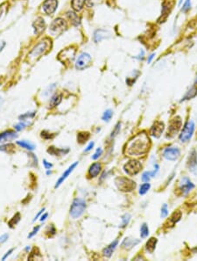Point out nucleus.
Segmentation results:
<instances>
[{
  "label": "nucleus",
  "mask_w": 197,
  "mask_h": 261,
  "mask_svg": "<svg viewBox=\"0 0 197 261\" xmlns=\"http://www.w3.org/2000/svg\"><path fill=\"white\" fill-rule=\"evenodd\" d=\"M150 147V139L145 132L138 134L129 141L124 148V153L130 157H139L147 152Z\"/></svg>",
  "instance_id": "1"
},
{
  "label": "nucleus",
  "mask_w": 197,
  "mask_h": 261,
  "mask_svg": "<svg viewBox=\"0 0 197 261\" xmlns=\"http://www.w3.org/2000/svg\"><path fill=\"white\" fill-rule=\"evenodd\" d=\"M85 209H86L85 201L83 199H80V198H76V199H74L71 207H70L69 214L73 219H78L83 215Z\"/></svg>",
  "instance_id": "2"
},
{
  "label": "nucleus",
  "mask_w": 197,
  "mask_h": 261,
  "mask_svg": "<svg viewBox=\"0 0 197 261\" xmlns=\"http://www.w3.org/2000/svg\"><path fill=\"white\" fill-rule=\"evenodd\" d=\"M67 27H68L67 21L63 18H56L50 24L49 33L53 35H60L67 29Z\"/></svg>",
  "instance_id": "3"
},
{
  "label": "nucleus",
  "mask_w": 197,
  "mask_h": 261,
  "mask_svg": "<svg viewBox=\"0 0 197 261\" xmlns=\"http://www.w3.org/2000/svg\"><path fill=\"white\" fill-rule=\"evenodd\" d=\"M115 183L117 187L122 192H131L136 187V183L132 179L124 177L117 178L115 179Z\"/></svg>",
  "instance_id": "4"
},
{
  "label": "nucleus",
  "mask_w": 197,
  "mask_h": 261,
  "mask_svg": "<svg viewBox=\"0 0 197 261\" xmlns=\"http://www.w3.org/2000/svg\"><path fill=\"white\" fill-rule=\"evenodd\" d=\"M195 125L193 121H189L184 125L181 133L180 134V140L181 143H187L191 139L193 134L195 132Z\"/></svg>",
  "instance_id": "5"
},
{
  "label": "nucleus",
  "mask_w": 197,
  "mask_h": 261,
  "mask_svg": "<svg viewBox=\"0 0 197 261\" xmlns=\"http://www.w3.org/2000/svg\"><path fill=\"white\" fill-rule=\"evenodd\" d=\"M91 61H92L91 55L87 52H83L82 54H80V55L75 61L74 67L78 70H83V69H87L90 65Z\"/></svg>",
  "instance_id": "6"
},
{
  "label": "nucleus",
  "mask_w": 197,
  "mask_h": 261,
  "mask_svg": "<svg viewBox=\"0 0 197 261\" xmlns=\"http://www.w3.org/2000/svg\"><path fill=\"white\" fill-rule=\"evenodd\" d=\"M48 47H49V45L47 41H45V40L39 41V43L35 45L34 49L30 51L28 56H30V58H33V59H37L46 53Z\"/></svg>",
  "instance_id": "7"
},
{
  "label": "nucleus",
  "mask_w": 197,
  "mask_h": 261,
  "mask_svg": "<svg viewBox=\"0 0 197 261\" xmlns=\"http://www.w3.org/2000/svg\"><path fill=\"white\" fill-rule=\"evenodd\" d=\"M142 169V164L138 160H131L123 165V171L129 176L137 175Z\"/></svg>",
  "instance_id": "8"
},
{
  "label": "nucleus",
  "mask_w": 197,
  "mask_h": 261,
  "mask_svg": "<svg viewBox=\"0 0 197 261\" xmlns=\"http://www.w3.org/2000/svg\"><path fill=\"white\" fill-rule=\"evenodd\" d=\"M180 156H181V150L178 147H172V146L168 147L163 151V157L170 161L177 160L180 158Z\"/></svg>",
  "instance_id": "9"
},
{
  "label": "nucleus",
  "mask_w": 197,
  "mask_h": 261,
  "mask_svg": "<svg viewBox=\"0 0 197 261\" xmlns=\"http://www.w3.org/2000/svg\"><path fill=\"white\" fill-rule=\"evenodd\" d=\"M41 7L47 15L54 14L58 8V0H45Z\"/></svg>",
  "instance_id": "10"
},
{
  "label": "nucleus",
  "mask_w": 197,
  "mask_h": 261,
  "mask_svg": "<svg viewBox=\"0 0 197 261\" xmlns=\"http://www.w3.org/2000/svg\"><path fill=\"white\" fill-rule=\"evenodd\" d=\"M181 124H182V122H181V120L180 117L172 119V121L170 122L169 127H168L167 137H173L179 132L180 128L181 127Z\"/></svg>",
  "instance_id": "11"
},
{
  "label": "nucleus",
  "mask_w": 197,
  "mask_h": 261,
  "mask_svg": "<svg viewBox=\"0 0 197 261\" xmlns=\"http://www.w3.org/2000/svg\"><path fill=\"white\" fill-rule=\"evenodd\" d=\"M187 167L191 173L197 175V153L195 149H193L188 157Z\"/></svg>",
  "instance_id": "12"
},
{
  "label": "nucleus",
  "mask_w": 197,
  "mask_h": 261,
  "mask_svg": "<svg viewBox=\"0 0 197 261\" xmlns=\"http://www.w3.org/2000/svg\"><path fill=\"white\" fill-rule=\"evenodd\" d=\"M195 188V185L187 177H183L180 181V190L183 192V194H187L188 192Z\"/></svg>",
  "instance_id": "13"
},
{
  "label": "nucleus",
  "mask_w": 197,
  "mask_h": 261,
  "mask_svg": "<svg viewBox=\"0 0 197 261\" xmlns=\"http://www.w3.org/2000/svg\"><path fill=\"white\" fill-rule=\"evenodd\" d=\"M33 28L34 35H39L44 32L46 28V22L42 17H38L33 23Z\"/></svg>",
  "instance_id": "14"
},
{
  "label": "nucleus",
  "mask_w": 197,
  "mask_h": 261,
  "mask_svg": "<svg viewBox=\"0 0 197 261\" xmlns=\"http://www.w3.org/2000/svg\"><path fill=\"white\" fill-rule=\"evenodd\" d=\"M164 127H165V126H164V123L161 122V121H157V122H155V123L153 125V127L151 128V130H150L151 135L155 138H159L161 135L163 131H164V128H165Z\"/></svg>",
  "instance_id": "15"
},
{
  "label": "nucleus",
  "mask_w": 197,
  "mask_h": 261,
  "mask_svg": "<svg viewBox=\"0 0 197 261\" xmlns=\"http://www.w3.org/2000/svg\"><path fill=\"white\" fill-rule=\"evenodd\" d=\"M110 35V33L104 29H97L95 31L93 35V40L96 43H98L104 39H108Z\"/></svg>",
  "instance_id": "16"
},
{
  "label": "nucleus",
  "mask_w": 197,
  "mask_h": 261,
  "mask_svg": "<svg viewBox=\"0 0 197 261\" xmlns=\"http://www.w3.org/2000/svg\"><path fill=\"white\" fill-rule=\"evenodd\" d=\"M78 164H79L78 162H74V164H71V165H70V166H69V167L67 169V171H66V172H65V173H63L62 175H61V177L59 179H58V181H57V182H56V184H55V186H54V187H55V188L59 187L60 186V185L62 184V183L64 182L65 179H66L67 178L69 177V175H70V173H71L72 172H73V171H74V169L76 167L77 165H78Z\"/></svg>",
  "instance_id": "17"
},
{
  "label": "nucleus",
  "mask_w": 197,
  "mask_h": 261,
  "mask_svg": "<svg viewBox=\"0 0 197 261\" xmlns=\"http://www.w3.org/2000/svg\"><path fill=\"white\" fill-rule=\"evenodd\" d=\"M66 15L68 17V19L70 20L71 24L74 26H79L81 25V18L78 14L74 12V11L69 10L66 12Z\"/></svg>",
  "instance_id": "18"
},
{
  "label": "nucleus",
  "mask_w": 197,
  "mask_h": 261,
  "mask_svg": "<svg viewBox=\"0 0 197 261\" xmlns=\"http://www.w3.org/2000/svg\"><path fill=\"white\" fill-rule=\"evenodd\" d=\"M140 243L139 239H136V238H132V237H126L123 239V243H122V247L126 249V250H130L134 246H136L137 244H138Z\"/></svg>",
  "instance_id": "19"
},
{
  "label": "nucleus",
  "mask_w": 197,
  "mask_h": 261,
  "mask_svg": "<svg viewBox=\"0 0 197 261\" xmlns=\"http://www.w3.org/2000/svg\"><path fill=\"white\" fill-rule=\"evenodd\" d=\"M17 137H18V135H17V133L15 131L8 130V131H5V132H3V133L0 134V143L11 141V140H13V139Z\"/></svg>",
  "instance_id": "20"
},
{
  "label": "nucleus",
  "mask_w": 197,
  "mask_h": 261,
  "mask_svg": "<svg viewBox=\"0 0 197 261\" xmlns=\"http://www.w3.org/2000/svg\"><path fill=\"white\" fill-rule=\"evenodd\" d=\"M101 170H102V165L99 163H94V164H92L89 166V172H88L89 178L96 177L99 173H101Z\"/></svg>",
  "instance_id": "21"
},
{
  "label": "nucleus",
  "mask_w": 197,
  "mask_h": 261,
  "mask_svg": "<svg viewBox=\"0 0 197 261\" xmlns=\"http://www.w3.org/2000/svg\"><path fill=\"white\" fill-rule=\"evenodd\" d=\"M118 239H116V240L112 242L111 244H110L108 246L106 247L104 251H103V253H104V256L107 257V258H110V257L111 256V255H112V253H113V251H115V249H116L117 246H118Z\"/></svg>",
  "instance_id": "22"
},
{
  "label": "nucleus",
  "mask_w": 197,
  "mask_h": 261,
  "mask_svg": "<svg viewBox=\"0 0 197 261\" xmlns=\"http://www.w3.org/2000/svg\"><path fill=\"white\" fill-rule=\"evenodd\" d=\"M61 100H62V94L57 93H54L52 96L51 99H50L49 107L51 108H53V107H55L59 106L60 102H61Z\"/></svg>",
  "instance_id": "23"
},
{
  "label": "nucleus",
  "mask_w": 197,
  "mask_h": 261,
  "mask_svg": "<svg viewBox=\"0 0 197 261\" xmlns=\"http://www.w3.org/2000/svg\"><path fill=\"white\" fill-rule=\"evenodd\" d=\"M86 0H71V6L74 12H80L83 10Z\"/></svg>",
  "instance_id": "24"
},
{
  "label": "nucleus",
  "mask_w": 197,
  "mask_h": 261,
  "mask_svg": "<svg viewBox=\"0 0 197 261\" xmlns=\"http://www.w3.org/2000/svg\"><path fill=\"white\" fill-rule=\"evenodd\" d=\"M196 95H197V87H195V86H193V87H191V88L187 91V93L184 95V97H183L182 99H181V102H183V101H186V100H188V99H193V98H195Z\"/></svg>",
  "instance_id": "25"
},
{
  "label": "nucleus",
  "mask_w": 197,
  "mask_h": 261,
  "mask_svg": "<svg viewBox=\"0 0 197 261\" xmlns=\"http://www.w3.org/2000/svg\"><path fill=\"white\" fill-rule=\"evenodd\" d=\"M69 149H56L54 148V147H49V149H47V152L50 153V154H52V155H54V156H58V155H66L67 153H69Z\"/></svg>",
  "instance_id": "26"
},
{
  "label": "nucleus",
  "mask_w": 197,
  "mask_h": 261,
  "mask_svg": "<svg viewBox=\"0 0 197 261\" xmlns=\"http://www.w3.org/2000/svg\"><path fill=\"white\" fill-rule=\"evenodd\" d=\"M157 238H154V237H152L150 238L149 240L146 243V250H147L150 253H153L155 248H156V244H157Z\"/></svg>",
  "instance_id": "27"
},
{
  "label": "nucleus",
  "mask_w": 197,
  "mask_h": 261,
  "mask_svg": "<svg viewBox=\"0 0 197 261\" xmlns=\"http://www.w3.org/2000/svg\"><path fill=\"white\" fill-rule=\"evenodd\" d=\"M17 144L20 145V147L26 149H28V150H34L35 149L34 144L30 143L28 141H18V142H17Z\"/></svg>",
  "instance_id": "28"
},
{
  "label": "nucleus",
  "mask_w": 197,
  "mask_h": 261,
  "mask_svg": "<svg viewBox=\"0 0 197 261\" xmlns=\"http://www.w3.org/2000/svg\"><path fill=\"white\" fill-rule=\"evenodd\" d=\"M89 136H90V135L88 132H80L77 135V142L81 144L85 143L89 140Z\"/></svg>",
  "instance_id": "29"
},
{
  "label": "nucleus",
  "mask_w": 197,
  "mask_h": 261,
  "mask_svg": "<svg viewBox=\"0 0 197 261\" xmlns=\"http://www.w3.org/2000/svg\"><path fill=\"white\" fill-rule=\"evenodd\" d=\"M20 221V213H16L14 216H13V217L11 219L10 221H9V222H8V225H9V227L10 228H14L18 223H19V222Z\"/></svg>",
  "instance_id": "30"
},
{
  "label": "nucleus",
  "mask_w": 197,
  "mask_h": 261,
  "mask_svg": "<svg viewBox=\"0 0 197 261\" xmlns=\"http://www.w3.org/2000/svg\"><path fill=\"white\" fill-rule=\"evenodd\" d=\"M113 116V111L111 109H107L106 111H104V113H103V116H102V120L104 121H110V119L112 118Z\"/></svg>",
  "instance_id": "31"
},
{
  "label": "nucleus",
  "mask_w": 197,
  "mask_h": 261,
  "mask_svg": "<svg viewBox=\"0 0 197 261\" xmlns=\"http://www.w3.org/2000/svg\"><path fill=\"white\" fill-rule=\"evenodd\" d=\"M148 235H149V228H148L147 224L144 222L140 227V236L142 238H146V237H147Z\"/></svg>",
  "instance_id": "32"
},
{
  "label": "nucleus",
  "mask_w": 197,
  "mask_h": 261,
  "mask_svg": "<svg viewBox=\"0 0 197 261\" xmlns=\"http://www.w3.org/2000/svg\"><path fill=\"white\" fill-rule=\"evenodd\" d=\"M56 88V84H50L49 86H47V88L45 89V91L43 92V95H44V97H46V98H48L51 94L53 93V92L54 91V89Z\"/></svg>",
  "instance_id": "33"
},
{
  "label": "nucleus",
  "mask_w": 197,
  "mask_h": 261,
  "mask_svg": "<svg viewBox=\"0 0 197 261\" xmlns=\"http://www.w3.org/2000/svg\"><path fill=\"white\" fill-rule=\"evenodd\" d=\"M0 150L5 151L6 153H11L14 151V145L13 144H5L0 146Z\"/></svg>",
  "instance_id": "34"
},
{
  "label": "nucleus",
  "mask_w": 197,
  "mask_h": 261,
  "mask_svg": "<svg viewBox=\"0 0 197 261\" xmlns=\"http://www.w3.org/2000/svg\"><path fill=\"white\" fill-rule=\"evenodd\" d=\"M121 219H122V222H121V224H120V227H121V228H125V227L129 224V222H130L131 215H129V214H124Z\"/></svg>",
  "instance_id": "35"
},
{
  "label": "nucleus",
  "mask_w": 197,
  "mask_h": 261,
  "mask_svg": "<svg viewBox=\"0 0 197 261\" xmlns=\"http://www.w3.org/2000/svg\"><path fill=\"white\" fill-rule=\"evenodd\" d=\"M150 188H151V185L148 182H146L143 185H141L139 187V194H141V195L146 194L149 191Z\"/></svg>",
  "instance_id": "36"
},
{
  "label": "nucleus",
  "mask_w": 197,
  "mask_h": 261,
  "mask_svg": "<svg viewBox=\"0 0 197 261\" xmlns=\"http://www.w3.org/2000/svg\"><path fill=\"white\" fill-rule=\"evenodd\" d=\"M35 116V112H27V113H24V114H21L20 115V121H27L31 118H34Z\"/></svg>",
  "instance_id": "37"
},
{
  "label": "nucleus",
  "mask_w": 197,
  "mask_h": 261,
  "mask_svg": "<svg viewBox=\"0 0 197 261\" xmlns=\"http://www.w3.org/2000/svg\"><path fill=\"white\" fill-rule=\"evenodd\" d=\"M192 7V5H191V0H185L184 4H183L182 7H181V11L183 12H187L188 11H190Z\"/></svg>",
  "instance_id": "38"
},
{
  "label": "nucleus",
  "mask_w": 197,
  "mask_h": 261,
  "mask_svg": "<svg viewBox=\"0 0 197 261\" xmlns=\"http://www.w3.org/2000/svg\"><path fill=\"white\" fill-rule=\"evenodd\" d=\"M29 124L30 123L28 122V121H27V122H25V121H21V122H20V123H18L15 125L14 128L17 131H21V130H23V129H24L26 126H28Z\"/></svg>",
  "instance_id": "39"
},
{
  "label": "nucleus",
  "mask_w": 197,
  "mask_h": 261,
  "mask_svg": "<svg viewBox=\"0 0 197 261\" xmlns=\"http://www.w3.org/2000/svg\"><path fill=\"white\" fill-rule=\"evenodd\" d=\"M181 212L177 211L173 213V215L171 217V221H172V223H176L181 220Z\"/></svg>",
  "instance_id": "40"
},
{
  "label": "nucleus",
  "mask_w": 197,
  "mask_h": 261,
  "mask_svg": "<svg viewBox=\"0 0 197 261\" xmlns=\"http://www.w3.org/2000/svg\"><path fill=\"white\" fill-rule=\"evenodd\" d=\"M151 178H152V176H151L150 172H145L142 174V180H143L144 182H149Z\"/></svg>",
  "instance_id": "41"
},
{
  "label": "nucleus",
  "mask_w": 197,
  "mask_h": 261,
  "mask_svg": "<svg viewBox=\"0 0 197 261\" xmlns=\"http://www.w3.org/2000/svg\"><path fill=\"white\" fill-rule=\"evenodd\" d=\"M168 215V205L167 204H164L161 207V214H160V216L164 218V217H167Z\"/></svg>",
  "instance_id": "42"
},
{
  "label": "nucleus",
  "mask_w": 197,
  "mask_h": 261,
  "mask_svg": "<svg viewBox=\"0 0 197 261\" xmlns=\"http://www.w3.org/2000/svg\"><path fill=\"white\" fill-rule=\"evenodd\" d=\"M120 128H121V124H120V122H118L117 125H116V127H115V128H114V130L112 131V133H111V135H110V137H115L117 135H118V133H119V131H120Z\"/></svg>",
  "instance_id": "43"
},
{
  "label": "nucleus",
  "mask_w": 197,
  "mask_h": 261,
  "mask_svg": "<svg viewBox=\"0 0 197 261\" xmlns=\"http://www.w3.org/2000/svg\"><path fill=\"white\" fill-rule=\"evenodd\" d=\"M55 135H52V134L48 133L47 131H42L41 132V137L44 138L46 140H48V139H52V138L54 137Z\"/></svg>",
  "instance_id": "44"
},
{
  "label": "nucleus",
  "mask_w": 197,
  "mask_h": 261,
  "mask_svg": "<svg viewBox=\"0 0 197 261\" xmlns=\"http://www.w3.org/2000/svg\"><path fill=\"white\" fill-rule=\"evenodd\" d=\"M103 154V149L101 148H98L97 149H96V151L95 152V154H94L93 156H92V159L93 160H96V159H98L100 157H101V155Z\"/></svg>",
  "instance_id": "45"
},
{
  "label": "nucleus",
  "mask_w": 197,
  "mask_h": 261,
  "mask_svg": "<svg viewBox=\"0 0 197 261\" xmlns=\"http://www.w3.org/2000/svg\"><path fill=\"white\" fill-rule=\"evenodd\" d=\"M39 229H40V226L34 227V229L33 230V231L31 232L29 235H28V238H31V237H33L34 235H36V234L38 233V231H39Z\"/></svg>",
  "instance_id": "46"
},
{
  "label": "nucleus",
  "mask_w": 197,
  "mask_h": 261,
  "mask_svg": "<svg viewBox=\"0 0 197 261\" xmlns=\"http://www.w3.org/2000/svg\"><path fill=\"white\" fill-rule=\"evenodd\" d=\"M8 238H9V235L8 234H3L2 236H0V244L5 243L8 240Z\"/></svg>",
  "instance_id": "47"
},
{
  "label": "nucleus",
  "mask_w": 197,
  "mask_h": 261,
  "mask_svg": "<svg viewBox=\"0 0 197 261\" xmlns=\"http://www.w3.org/2000/svg\"><path fill=\"white\" fill-rule=\"evenodd\" d=\"M135 58L139 60V61H143L144 58H145V51H144L143 50H140L139 54H138V55H136V56H135Z\"/></svg>",
  "instance_id": "48"
},
{
  "label": "nucleus",
  "mask_w": 197,
  "mask_h": 261,
  "mask_svg": "<svg viewBox=\"0 0 197 261\" xmlns=\"http://www.w3.org/2000/svg\"><path fill=\"white\" fill-rule=\"evenodd\" d=\"M43 164H44V167L45 169H47V170H50L51 168L53 167V164H51V163H48L46 159H44L43 160Z\"/></svg>",
  "instance_id": "49"
},
{
  "label": "nucleus",
  "mask_w": 197,
  "mask_h": 261,
  "mask_svg": "<svg viewBox=\"0 0 197 261\" xmlns=\"http://www.w3.org/2000/svg\"><path fill=\"white\" fill-rule=\"evenodd\" d=\"M14 251V249L12 248V249H11V250H9V251H7V252L5 253V255H4V257L2 258V260H5V259H7V258L10 256L11 253H12V251Z\"/></svg>",
  "instance_id": "50"
},
{
  "label": "nucleus",
  "mask_w": 197,
  "mask_h": 261,
  "mask_svg": "<svg viewBox=\"0 0 197 261\" xmlns=\"http://www.w3.org/2000/svg\"><path fill=\"white\" fill-rule=\"evenodd\" d=\"M94 145H95V143H94V142H91V143H89V145H88V147L84 149V152H89V150H91V149H93Z\"/></svg>",
  "instance_id": "51"
},
{
  "label": "nucleus",
  "mask_w": 197,
  "mask_h": 261,
  "mask_svg": "<svg viewBox=\"0 0 197 261\" xmlns=\"http://www.w3.org/2000/svg\"><path fill=\"white\" fill-rule=\"evenodd\" d=\"M154 56H155V54H154V53L151 54L150 55H149V56H148L147 64H151V63H152V61H153V58H154Z\"/></svg>",
  "instance_id": "52"
},
{
  "label": "nucleus",
  "mask_w": 197,
  "mask_h": 261,
  "mask_svg": "<svg viewBox=\"0 0 197 261\" xmlns=\"http://www.w3.org/2000/svg\"><path fill=\"white\" fill-rule=\"evenodd\" d=\"M45 210V208H42V209H41V210H40V211L39 212V213H38V214H37V215H36V216L34 217V220H33V222H34L35 221H36V220H37V219H38V217L39 216H40V215H41V214H42V213H43V211H44Z\"/></svg>",
  "instance_id": "53"
},
{
  "label": "nucleus",
  "mask_w": 197,
  "mask_h": 261,
  "mask_svg": "<svg viewBox=\"0 0 197 261\" xmlns=\"http://www.w3.org/2000/svg\"><path fill=\"white\" fill-rule=\"evenodd\" d=\"M5 45H6V43H5V40H2V41H0V52L2 51V50L5 49Z\"/></svg>",
  "instance_id": "54"
},
{
  "label": "nucleus",
  "mask_w": 197,
  "mask_h": 261,
  "mask_svg": "<svg viewBox=\"0 0 197 261\" xmlns=\"http://www.w3.org/2000/svg\"><path fill=\"white\" fill-rule=\"evenodd\" d=\"M47 216H48V214H47V213H45L43 216H41L40 219H39V220H40V222H44L45 220L47 218Z\"/></svg>",
  "instance_id": "55"
},
{
  "label": "nucleus",
  "mask_w": 197,
  "mask_h": 261,
  "mask_svg": "<svg viewBox=\"0 0 197 261\" xmlns=\"http://www.w3.org/2000/svg\"><path fill=\"white\" fill-rule=\"evenodd\" d=\"M3 104H4V99H3V98L0 97V108H1V107H2Z\"/></svg>",
  "instance_id": "56"
},
{
  "label": "nucleus",
  "mask_w": 197,
  "mask_h": 261,
  "mask_svg": "<svg viewBox=\"0 0 197 261\" xmlns=\"http://www.w3.org/2000/svg\"><path fill=\"white\" fill-rule=\"evenodd\" d=\"M51 172H49V171H47V175H49V174H51Z\"/></svg>",
  "instance_id": "57"
},
{
  "label": "nucleus",
  "mask_w": 197,
  "mask_h": 261,
  "mask_svg": "<svg viewBox=\"0 0 197 261\" xmlns=\"http://www.w3.org/2000/svg\"><path fill=\"white\" fill-rule=\"evenodd\" d=\"M195 84H197V75H196V78H195Z\"/></svg>",
  "instance_id": "58"
}]
</instances>
